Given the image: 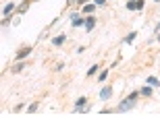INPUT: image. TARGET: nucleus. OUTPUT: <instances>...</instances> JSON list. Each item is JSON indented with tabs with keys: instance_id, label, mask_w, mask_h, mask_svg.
I'll return each mask as SVG.
<instances>
[{
	"instance_id": "nucleus-1",
	"label": "nucleus",
	"mask_w": 160,
	"mask_h": 124,
	"mask_svg": "<svg viewBox=\"0 0 160 124\" xmlns=\"http://www.w3.org/2000/svg\"><path fill=\"white\" fill-rule=\"evenodd\" d=\"M133 105H135V99H131V97H127V99H123V101L119 103V108H117V112H129V110H133Z\"/></svg>"
},
{
	"instance_id": "nucleus-2",
	"label": "nucleus",
	"mask_w": 160,
	"mask_h": 124,
	"mask_svg": "<svg viewBox=\"0 0 160 124\" xmlns=\"http://www.w3.org/2000/svg\"><path fill=\"white\" fill-rule=\"evenodd\" d=\"M127 9H129V11H137V9H139V11H141V9H143V0H129V2H127Z\"/></svg>"
},
{
	"instance_id": "nucleus-3",
	"label": "nucleus",
	"mask_w": 160,
	"mask_h": 124,
	"mask_svg": "<svg viewBox=\"0 0 160 124\" xmlns=\"http://www.w3.org/2000/svg\"><path fill=\"white\" fill-rule=\"evenodd\" d=\"M83 27H85L88 31H92V29L96 27V17H92V15H90V17L85 19V25H83Z\"/></svg>"
},
{
	"instance_id": "nucleus-4",
	"label": "nucleus",
	"mask_w": 160,
	"mask_h": 124,
	"mask_svg": "<svg viewBox=\"0 0 160 124\" xmlns=\"http://www.w3.org/2000/svg\"><path fill=\"white\" fill-rule=\"evenodd\" d=\"M85 108V97H79L77 101H75V112H81Z\"/></svg>"
},
{
	"instance_id": "nucleus-5",
	"label": "nucleus",
	"mask_w": 160,
	"mask_h": 124,
	"mask_svg": "<svg viewBox=\"0 0 160 124\" xmlns=\"http://www.w3.org/2000/svg\"><path fill=\"white\" fill-rule=\"evenodd\" d=\"M110 95H112V89H110V87H104V89L100 91V97H102V99H110Z\"/></svg>"
},
{
	"instance_id": "nucleus-6",
	"label": "nucleus",
	"mask_w": 160,
	"mask_h": 124,
	"mask_svg": "<svg viewBox=\"0 0 160 124\" xmlns=\"http://www.w3.org/2000/svg\"><path fill=\"white\" fill-rule=\"evenodd\" d=\"M29 52H31V48H29V46H27V48H23V50H19V54H17V60H23V58H25Z\"/></svg>"
},
{
	"instance_id": "nucleus-7",
	"label": "nucleus",
	"mask_w": 160,
	"mask_h": 124,
	"mask_svg": "<svg viewBox=\"0 0 160 124\" xmlns=\"http://www.w3.org/2000/svg\"><path fill=\"white\" fill-rule=\"evenodd\" d=\"M148 85H152V87H160V81H158L156 77H148Z\"/></svg>"
},
{
	"instance_id": "nucleus-8",
	"label": "nucleus",
	"mask_w": 160,
	"mask_h": 124,
	"mask_svg": "<svg viewBox=\"0 0 160 124\" xmlns=\"http://www.w3.org/2000/svg\"><path fill=\"white\" fill-rule=\"evenodd\" d=\"M13 9H15V4H13V2H9V4L4 6V11H2V13H4V17H7V15H11V13H13Z\"/></svg>"
},
{
	"instance_id": "nucleus-9",
	"label": "nucleus",
	"mask_w": 160,
	"mask_h": 124,
	"mask_svg": "<svg viewBox=\"0 0 160 124\" xmlns=\"http://www.w3.org/2000/svg\"><path fill=\"white\" fill-rule=\"evenodd\" d=\"M98 70H100V68H98V64H94V66H92V68L88 70V77H94V75H96Z\"/></svg>"
},
{
	"instance_id": "nucleus-10",
	"label": "nucleus",
	"mask_w": 160,
	"mask_h": 124,
	"mask_svg": "<svg viewBox=\"0 0 160 124\" xmlns=\"http://www.w3.org/2000/svg\"><path fill=\"white\" fill-rule=\"evenodd\" d=\"M141 95L150 97V95H152V87H141Z\"/></svg>"
},
{
	"instance_id": "nucleus-11",
	"label": "nucleus",
	"mask_w": 160,
	"mask_h": 124,
	"mask_svg": "<svg viewBox=\"0 0 160 124\" xmlns=\"http://www.w3.org/2000/svg\"><path fill=\"white\" fill-rule=\"evenodd\" d=\"M135 37H137V33H135V31H133V33H129V35H127V37H125V42H127V44H131V42H133V39H135Z\"/></svg>"
},
{
	"instance_id": "nucleus-12",
	"label": "nucleus",
	"mask_w": 160,
	"mask_h": 124,
	"mask_svg": "<svg viewBox=\"0 0 160 124\" xmlns=\"http://www.w3.org/2000/svg\"><path fill=\"white\" fill-rule=\"evenodd\" d=\"M94 9H96V4H85V6H83V13H92Z\"/></svg>"
},
{
	"instance_id": "nucleus-13",
	"label": "nucleus",
	"mask_w": 160,
	"mask_h": 124,
	"mask_svg": "<svg viewBox=\"0 0 160 124\" xmlns=\"http://www.w3.org/2000/svg\"><path fill=\"white\" fill-rule=\"evenodd\" d=\"M64 42V35H58V37H54V46H60Z\"/></svg>"
},
{
	"instance_id": "nucleus-14",
	"label": "nucleus",
	"mask_w": 160,
	"mask_h": 124,
	"mask_svg": "<svg viewBox=\"0 0 160 124\" xmlns=\"http://www.w3.org/2000/svg\"><path fill=\"white\" fill-rule=\"evenodd\" d=\"M23 68H25V64H15V66H13V72H21Z\"/></svg>"
},
{
	"instance_id": "nucleus-15",
	"label": "nucleus",
	"mask_w": 160,
	"mask_h": 124,
	"mask_svg": "<svg viewBox=\"0 0 160 124\" xmlns=\"http://www.w3.org/2000/svg\"><path fill=\"white\" fill-rule=\"evenodd\" d=\"M106 77H108V70H102V72L98 75V79H100V81H106Z\"/></svg>"
},
{
	"instance_id": "nucleus-16",
	"label": "nucleus",
	"mask_w": 160,
	"mask_h": 124,
	"mask_svg": "<svg viewBox=\"0 0 160 124\" xmlns=\"http://www.w3.org/2000/svg\"><path fill=\"white\" fill-rule=\"evenodd\" d=\"M27 110H29V112H31V114H33V112H38V103H31V105H29V108H27Z\"/></svg>"
},
{
	"instance_id": "nucleus-17",
	"label": "nucleus",
	"mask_w": 160,
	"mask_h": 124,
	"mask_svg": "<svg viewBox=\"0 0 160 124\" xmlns=\"http://www.w3.org/2000/svg\"><path fill=\"white\" fill-rule=\"evenodd\" d=\"M104 2H106V0H96V2H94V4H96V6H102Z\"/></svg>"
},
{
	"instance_id": "nucleus-18",
	"label": "nucleus",
	"mask_w": 160,
	"mask_h": 124,
	"mask_svg": "<svg viewBox=\"0 0 160 124\" xmlns=\"http://www.w3.org/2000/svg\"><path fill=\"white\" fill-rule=\"evenodd\" d=\"M156 33H160V23H158V25H156Z\"/></svg>"
},
{
	"instance_id": "nucleus-19",
	"label": "nucleus",
	"mask_w": 160,
	"mask_h": 124,
	"mask_svg": "<svg viewBox=\"0 0 160 124\" xmlns=\"http://www.w3.org/2000/svg\"><path fill=\"white\" fill-rule=\"evenodd\" d=\"M79 2H88V0H79Z\"/></svg>"
},
{
	"instance_id": "nucleus-20",
	"label": "nucleus",
	"mask_w": 160,
	"mask_h": 124,
	"mask_svg": "<svg viewBox=\"0 0 160 124\" xmlns=\"http://www.w3.org/2000/svg\"><path fill=\"white\" fill-rule=\"evenodd\" d=\"M156 39H160V33H158V37H156Z\"/></svg>"
},
{
	"instance_id": "nucleus-21",
	"label": "nucleus",
	"mask_w": 160,
	"mask_h": 124,
	"mask_svg": "<svg viewBox=\"0 0 160 124\" xmlns=\"http://www.w3.org/2000/svg\"><path fill=\"white\" fill-rule=\"evenodd\" d=\"M154 2H158V0H154Z\"/></svg>"
},
{
	"instance_id": "nucleus-22",
	"label": "nucleus",
	"mask_w": 160,
	"mask_h": 124,
	"mask_svg": "<svg viewBox=\"0 0 160 124\" xmlns=\"http://www.w3.org/2000/svg\"><path fill=\"white\" fill-rule=\"evenodd\" d=\"M69 2H73V0H69Z\"/></svg>"
}]
</instances>
